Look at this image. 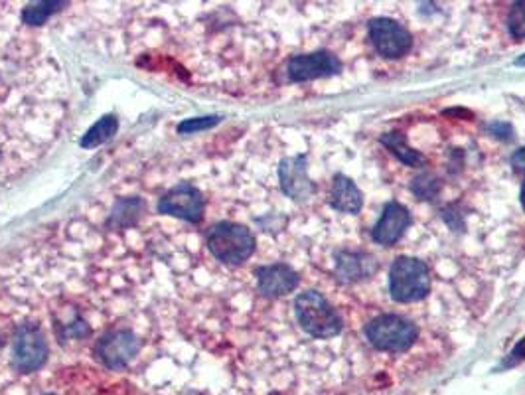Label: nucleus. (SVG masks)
<instances>
[{"instance_id": "obj_22", "label": "nucleus", "mask_w": 525, "mask_h": 395, "mask_svg": "<svg viewBox=\"0 0 525 395\" xmlns=\"http://www.w3.org/2000/svg\"><path fill=\"white\" fill-rule=\"evenodd\" d=\"M525 358V338L516 346V350H514V354H512V364H516V362H520V360H524Z\"/></svg>"}, {"instance_id": "obj_5", "label": "nucleus", "mask_w": 525, "mask_h": 395, "mask_svg": "<svg viewBox=\"0 0 525 395\" xmlns=\"http://www.w3.org/2000/svg\"><path fill=\"white\" fill-rule=\"evenodd\" d=\"M156 214L196 226L206 214L204 192L192 182H178L158 198Z\"/></svg>"}, {"instance_id": "obj_9", "label": "nucleus", "mask_w": 525, "mask_h": 395, "mask_svg": "<svg viewBox=\"0 0 525 395\" xmlns=\"http://www.w3.org/2000/svg\"><path fill=\"white\" fill-rule=\"evenodd\" d=\"M257 291L267 299H277L293 293L299 287L297 271L287 263H269L255 269Z\"/></svg>"}, {"instance_id": "obj_20", "label": "nucleus", "mask_w": 525, "mask_h": 395, "mask_svg": "<svg viewBox=\"0 0 525 395\" xmlns=\"http://www.w3.org/2000/svg\"><path fill=\"white\" fill-rule=\"evenodd\" d=\"M413 190H415L421 198L429 200V198H435V196L439 194V182H437L435 178H431V176H421V178L415 180Z\"/></svg>"}, {"instance_id": "obj_10", "label": "nucleus", "mask_w": 525, "mask_h": 395, "mask_svg": "<svg viewBox=\"0 0 525 395\" xmlns=\"http://www.w3.org/2000/svg\"><path fill=\"white\" fill-rule=\"evenodd\" d=\"M279 180H281L283 192L297 202H304V200L312 198V194H314V184L306 172V158L300 157V155L299 157L285 158L281 162Z\"/></svg>"}, {"instance_id": "obj_23", "label": "nucleus", "mask_w": 525, "mask_h": 395, "mask_svg": "<svg viewBox=\"0 0 525 395\" xmlns=\"http://www.w3.org/2000/svg\"><path fill=\"white\" fill-rule=\"evenodd\" d=\"M518 66H525V56L524 58H520V60H518Z\"/></svg>"}, {"instance_id": "obj_14", "label": "nucleus", "mask_w": 525, "mask_h": 395, "mask_svg": "<svg viewBox=\"0 0 525 395\" xmlns=\"http://www.w3.org/2000/svg\"><path fill=\"white\" fill-rule=\"evenodd\" d=\"M372 261L366 255L360 253H350V251H342L336 257V273L342 281H356L362 279L366 273H370Z\"/></svg>"}, {"instance_id": "obj_11", "label": "nucleus", "mask_w": 525, "mask_h": 395, "mask_svg": "<svg viewBox=\"0 0 525 395\" xmlns=\"http://www.w3.org/2000/svg\"><path fill=\"white\" fill-rule=\"evenodd\" d=\"M340 70V62L326 54V52H316L308 56H295L289 62V78L293 81H310V79L326 78L332 76Z\"/></svg>"}, {"instance_id": "obj_13", "label": "nucleus", "mask_w": 525, "mask_h": 395, "mask_svg": "<svg viewBox=\"0 0 525 395\" xmlns=\"http://www.w3.org/2000/svg\"><path fill=\"white\" fill-rule=\"evenodd\" d=\"M330 198H332V206L338 212H344V214H356V212L362 210V204H364L362 192L346 176H336L334 178V186H332V196Z\"/></svg>"}, {"instance_id": "obj_18", "label": "nucleus", "mask_w": 525, "mask_h": 395, "mask_svg": "<svg viewBox=\"0 0 525 395\" xmlns=\"http://www.w3.org/2000/svg\"><path fill=\"white\" fill-rule=\"evenodd\" d=\"M220 123V117H198V119H188V121H182L178 125V133L180 135H194V133H200V131H206V129H212L214 125Z\"/></svg>"}, {"instance_id": "obj_1", "label": "nucleus", "mask_w": 525, "mask_h": 395, "mask_svg": "<svg viewBox=\"0 0 525 395\" xmlns=\"http://www.w3.org/2000/svg\"><path fill=\"white\" fill-rule=\"evenodd\" d=\"M6 352L12 372L18 376L30 378L46 370L50 362L48 332L42 324V316L34 315L30 307L14 315Z\"/></svg>"}, {"instance_id": "obj_12", "label": "nucleus", "mask_w": 525, "mask_h": 395, "mask_svg": "<svg viewBox=\"0 0 525 395\" xmlns=\"http://www.w3.org/2000/svg\"><path fill=\"white\" fill-rule=\"evenodd\" d=\"M411 218L409 212L399 206L397 202H391L385 206L383 216L379 218L377 226L374 230V239L381 245H393L399 237L403 236V232L409 228Z\"/></svg>"}, {"instance_id": "obj_19", "label": "nucleus", "mask_w": 525, "mask_h": 395, "mask_svg": "<svg viewBox=\"0 0 525 395\" xmlns=\"http://www.w3.org/2000/svg\"><path fill=\"white\" fill-rule=\"evenodd\" d=\"M508 26L516 38H525V2L514 4L512 12H510Z\"/></svg>"}, {"instance_id": "obj_15", "label": "nucleus", "mask_w": 525, "mask_h": 395, "mask_svg": "<svg viewBox=\"0 0 525 395\" xmlns=\"http://www.w3.org/2000/svg\"><path fill=\"white\" fill-rule=\"evenodd\" d=\"M119 129V121L115 115H105L101 117L81 139V147L83 149H91V147H99L103 143H107Z\"/></svg>"}, {"instance_id": "obj_8", "label": "nucleus", "mask_w": 525, "mask_h": 395, "mask_svg": "<svg viewBox=\"0 0 525 395\" xmlns=\"http://www.w3.org/2000/svg\"><path fill=\"white\" fill-rule=\"evenodd\" d=\"M370 36L375 50L385 58H401L411 50V34L395 20L377 18L370 24Z\"/></svg>"}, {"instance_id": "obj_17", "label": "nucleus", "mask_w": 525, "mask_h": 395, "mask_svg": "<svg viewBox=\"0 0 525 395\" xmlns=\"http://www.w3.org/2000/svg\"><path fill=\"white\" fill-rule=\"evenodd\" d=\"M383 145H387L397 157L401 158L405 164L409 166H423L425 164V157L419 155L417 151H413L411 147H407V141L403 135L399 133H389L383 137Z\"/></svg>"}, {"instance_id": "obj_16", "label": "nucleus", "mask_w": 525, "mask_h": 395, "mask_svg": "<svg viewBox=\"0 0 525 395\" xmlns=\"http://www.w3.org/2000/svg\"><path fill=\"white\" fill-rule=\"evenodd\" d=\"M62 6H64L62 2H34V4H28L22 10V14H20V22L26 24V26H42Z\"/></svg>"}, {"instance_id": "obj_24", "label": "nucleus", "mask_w": 525, "mask_h": 395, "mask_svg": "<svg viewBox=\"0 0 525 395\" xmlns=\"http://www.w3.org/2000/svg\"><path fill=\"white\" fill-rule=\"evenodd\" d=\"M522 202H524V208H525V186H524V190H522Z\"/></svg>"}, {"instance_id": "obj_3", "label": "nucleus", "mask_w": 525, "mask_h": 395, "mask_svg": "<svg viewBox=\"0 0 525 395\" xmlns=\"http://www.w3.org/2000/svg\"><path fill=\"white\" fill-rule=\"evenodd\" d=\"M208 253L224 265H241L255 253V236L235 222H220L204 232Z\"/></svg>"}, {"instance_id": "obj_4", "label": "nucleus", "mask_w": 525, "mask_h": 395, "mask_svg": "<svg viewBox=\"0 0 525 395\" xmlns=\"http://www.w3.org/2000/svg\"><path fill=\"white\" fill-rule=\"evenodd\" d=\"M389 291L399 303H415L427 297L431 291L429 267L411 257H399L389 271Z\"/></svg>"}, {"instance_id": "obj_7", "label": "nucleus", "mask_w": 525, "mask_h": 395, "mask_svg": "<svg viewBox=\"0 0 525 395\" xmlns=\"http://www.w3.org/2000/svg\"><path fill=\"white\" fill-rule=\"evenodd\" d=\"M370 344L381 352H405L417 338V328L405 318L395 315L379 316L366 328Z\"/></svg>"}, {"instance_id": "obj_2", "label": "nucleus", "mask_w": 525, "mask_h": 395, "mask_svg": "<svg viewBox=\"0 0 525 395\" xmlns=\"http://www.w3.org/2000/svg\"><path fill=\"white\" fill-rule=\"evenodd\" d=\"M141 352V332L131 324H109L93 346L95 362L113 374L129 372L139 360Z\"/></svg>"}, {"instance_id": "obj_21", "label": "nucleus", "mask_w": 525, "mask_h": 395, "mask_svg": "<svg viewBox=\"0 0 525 395\" xmlns=\"http://www.w3.org/2000/svg\"><path fill=\"white\" fill-rule=\"evenodd\" d=\"M512 166H514L516 170H525V147L524 149H520V151L512 157Z\"/></svg>"}, {"instance_id": "obj_6", "label": "nucleus", "mask_w": 525, "mask_h": 395, "mask_svg": "<svg viewBox=\"0 0 525 395\" xmlns=\"http://www.w3.org/2000/svg\"><path fill=\"white\" fill-rule=\"evenodd\" d=\"M295 315L300 328L312 338H332L342 328L340 318L332 311L328 301L316 291L300 293L295 301Z\"/></svg>"}]
</instances>
